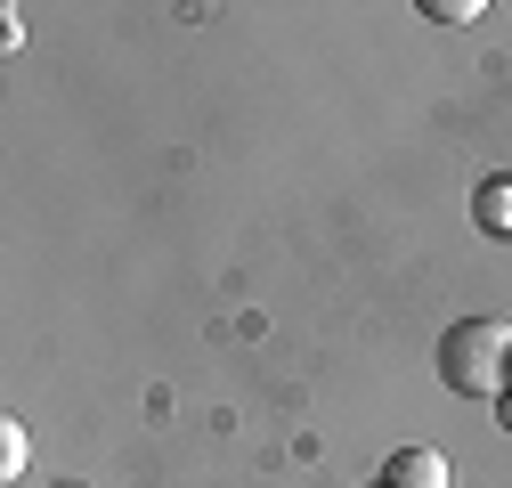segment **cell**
<instances>
[{
    "mask_svg": "<svg viewBox=\"0 0 512 488\" xmlns=\"http://www.w3.org/2000/svg\"><path fill=\"white\" fill-rule=\"evenodd\" d=\"M439 383L456 399H504L512 391V326L504 318H456L439 334Z\"/></svg>",
    "mask_w": 512,
    "mask_h": 488,
    "instance_id": "6da1fadb",
    "label": "cell"
},
{
    "mask_svg": "<svg viewBox=\"0 0 512 488\" xmlns=\"http://www.w3.org/2000/svg\"><path fill=\"white\" fill-rule=\"evenodd\" d=\"M456 472H447L439 448H399L391 464H382V488H447Z\"/></svg>",
    "mask_w": 512,
    "mask_h": 488,
    "instance_id": "7a4b0ae2",
    "label": "cell"
},
{
    "mask_svg": "<svg viewBox=\"0 0 512 488\" xmlns=\"http://www.w3.org/2000/svg\"><path fill=\"white\" fill-rule=\"evenodd\" d=\"M472 228L480 236H512V179H480L472 188Z\"/></svg>",
    "mask_w": 512,
    "mask_h": 488,
    "instance_id": "3957f363",
    "label": "cell"
},
{
    "mask_svg": "<svg viewBox=\"0 0 512 488\" xmlns=\"http://www.w3.org/2000/svg\"><path fill=\"white\" fill-rule=\"evenodd\" d=\"M25 472V423H0V480Z\"/></svg>",
    "mask_w": 512,
    "mask_h": 488,
    "instance_id": "277c9868",
    "label": "cell"
},
{
    "mask_svg": "<svg viewBox=\"0 0 512 488\" xmlns=\"http://www.w3.org/2000/svg\"><path fill=\"white\" fill-rule=\"evenodd\" d=\"M423 17H431V25H472L480 0H423Z\"/></svg>",
    "mask_w": 512,
    "mask_h": 488,
    "instance_id": "5b68a950",
    "label": "cell"
},
{
    "mask_svg": "<svg viewBox=\"0 0 512 488\" xmlns=\"http://www.w3.org/2000/svg\"><path fill=\"white\" fill-rule=\"evenodd\" d=\"M496 415H504V432H512V391H504V399H496Z\"/></svg>",
    "mask_w": 512,
    "mask_h": 488,
    "instance_id": "8992f818",
    "label": "cell"
},
{
    "mask_svg": "<svg viewBox=\"0 0 512 488\" xmlns=\"http://www.w3.org/2000/svg\"><path fill=\"white\" fill-rule=\"evenodd\" d=\"M49 488H74V480H49Z\"/></svg>",
    "mask_w": 512,
    "mask_h": 488,
    "instance_id": "52a82bcc",
    "label": "cell"
}]
</instances>
